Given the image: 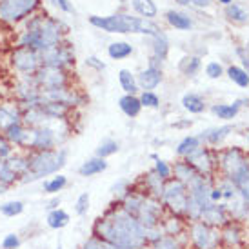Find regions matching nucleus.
Segmentation results:
<instances>
[{
    "label": "nucleus",
    "mask_w": 249,
    "mask_h": 249,
    "mask_svg": "<svg viewBox=\"0 0 249 249\" xmlns=\"http://www.w3.org/2000/svg\"><path fill=\"white\" fill-rule=\"evenodd\" d=\"M9 62H11V68L18 73V76H33L42 68L40 53L31 48H22V46H17L11 51Z\"/></svg>",
    "instance_id": "6e6552de"
},
{
    "label": "nucleus",
    "mask_w": 249,
    "mask_h": 249,
    "mask_svg": "<svg viewBox=\"0 0 249 249\" xmlns=\"http://www.w3.org/2000/svg\"><path fill=\"white\" fill-rule=\"evenodd\" d=\"M211 202H214V204H220L222 202V191L218 189L216 184H214V187L211 189Z\"/></svg>",
    "instance_id": "5fc2aeb1"
},
{
    "label": "nucleus",
    "mask_w": 249,
    "mask_h": 249,
    "mask_svg": "<svg viewBox=\"0 0 249 249\" xmlns=\"http://www.w3.org/2000/svg\"><path fill=\"white\" fill-rule=\"evenodd\" d=\"M162 82V70L160 68H151L147 66L145 70H142L137 75V84H139V89L142 91H153L157 89Z\"/></svg>",
    "instance_id": "6ab92c4d"
},
{
    "label": "nucleus",
    "mask_w": 249,
    "mask_h": 249,
    "mask_svg": "<svg viewBox=\"0 0 249 249\" xmlns=\"http://www.w3.org/2000/svg\"><path fill=\"white\" fill-rule=\"evenodd\" d=\"M153 171L159 175V177L162 180L173 178V167H171V164H169V162H166V160H162V159H157V160H155Z\"/></svg>",
    "instance_id": "c03bdc74"
},
{
    "label": "nucleus",
    "mask_w": 249,
    "mask_h": 249,
    "mask_svg": "<svg viewBox=\"0 0 249 249\" xmlns=\"http://www.w3.org/2000/svg\"><path fill=\"white\" fill-rule=\"evenodd\" d=\"M86 66H88V68H93V70H97V71L106 70V64L102 62L100 58H97V56H88V58H86Z\"/></svg>",
    "instance_id": "3c124183"
},
{
    "label": "nucleus",
    "mask_w": 249,
    "mask_h": 249,
    "mask_svg": "<svg viewBox=\"0 0 249 249\" xmlns=\"http://www.w3.org/2000/svg\"><path fill=\"white\" fill-rule=\"evenodd\" d=\"M248 155H249V153H248Z\"/></svg>",
    "instance_id": "0e129e2a"
},
{
    "label": "nucleus",
    "mask_w": 249,
    "mask_h": 249,
    "mask_svg": "<svg viewBox=\"0 0 249 249\" xmlns=\"http://www.w3.org/2000/svg\"><path fill=\"white\" fill-rule=\"evenodd\" d=\"M22 124V109L17 102L0 104V133H6L9 127Z\"/></svg>",
    "instance_id": "f3484780"
},
{
    "label": "nucleus",
    "mask_w": 249,
    "mask_h": 249,
    "mask_svg": "<svg viewBox=\"0 0 249 249\" xmlns=\"http://www.w3.org/2000/svg\"><path fill=\"white\" fill-rule=\"evenodd\" d=\"M26 209V204L22 200H7L0 204V214L6 216V218H15V216H20Z\"/></svg>",
    "instance_id": "c9c22d12"
},
{
    "label": "nucleus",
    "mask_w": 249,
    "mask_h": 249,
    "mask_svg": "<svg viewBox=\"0 0 249 249\" xmlns=\"http://www.w3.org/2000/svg\"><path fill=\"white\" fill-rule=\"evenodd\" d=\"M55 249H62V248H60V246H58V248H55Z\"/></svg>",
    "instance_id": "680f3d73"
},
{
    "label": "nucleus",
    "mask_w": 249,
    "mask_h": 249,
    "mask_svg": "<svg viewBox=\"0 0 249 249\" xmlns=\"http://www.w3.org/2000/svg\"><path fill=\"white\" fill-rule=\"evenodd\" d=\"M40 4V0H0V20L17 24L31 15Z\"/></svg>",
    "instance_id": "9d476101"
},
{
    "label": "nucleus",
    "mask_w": 249,
    "mask_h": 249,
    "mask_svg": "<svg viewBox=\"0 0 249 249\" xmlns=\"http://www.w3.org/2000/svg\"><path fill=\"white\" fill-rule=\"evenodd\" d=\"M236 55L240 56V60H242V68L248 71V75H249V55L246 53V49L238 48V49H236Z\"/></svg>",
    "instance_id": "603ef678"
},
{
    "label": "nucleus",
    "mask_w": 249,
    "mask_h": 249,
    "mask_svg": "<svg viewBox=\"0 0 249 249\" xmlns=\"http://www.w3.org/2000/svg\"><path fill=\"white\" fill-rule=\"evenodd\" d=\"M20 180H18V177H15L13 173H11V169L7 167L6 160H0V184H4V186H7L9 189L15 186V184H18Z\"/></svg>",
    "instance_id": "37998d69"
},
{
    "label": "nucleus",
    "mask_w": 249,
    "mask_h": 249,
    "mask_svg": "<svg viewBox=\"0 0 249 249\" xmlns=\"http://www.w3.org/2000/svg\"><path fill=\"white\" fill-rule=\"evenodd\" d=\"M149 159H151V160H157V159H160V157H159V155H155V153H151V155H149Z\"/></svg>",
    "instance_id": "bf43d9fd"
},
{
    "label": "nucleus",
    "mask_w": 249,
    "mask_h": 249,
    "mask_svg": "<svg viewBox=\"0 0 249 249\" xmlns=\"http://www.w3.org/2000/svg\"><path fill=\"white\" fill-rule=\"evenodd\" d=\"M187 248L191 249H220V229L211 228L204 222H187Z\"/></svg>",
    "instance_id": "423d86ee"
},
{
    "label": "nucleus",
    "mask_w": 249,
    "mask_h": 249,
    "mask_svg": "<svg viewBox=\"0 0 249 249\" xmlns=\"http://www.w3.org/2000/svg\"><path fill=\"white\" fill-rule=\"evenodd\" d=\"M91 26L107 31V33H144V35H159L162 29L145 20V18H137L129 15H111V17H89Z\"/></svg>",
    "instance_id": "20e7f679"
},
{
    "label": "nucleus",
    "mask_w": 249,
    "mask_h": 249,
    "mask_svg": "<svg viewBox=\"0 0 249 249\" xmlns=\"http://www.w3.org/2000/svg\"><path fill=\"white\" fill-rule=\"evenodd\" d=\"M182 107L193 115H200L206 111V100L198 93H186L182 97Z\"/></svg>",
    "instance_id": "7c9ffc66"
},
{
    "label": "nucleus",
    "mask_w": 249,
    "mask_h": 249,
    "mask_svg": "<svg viewBox=\"0 0 249 249\" xmlns=\"http://www.w3.org/2000/svg\"><path fill=\"white\" fill-rule=\"evenodd\" d=\"M231 133H233V125H220V127H211V129L202 131L198 135V139L202 140V144L214 149L216 145H220L224 140L228 139Z\"/></svg>",
    "instance_id": "aec40b11"
},
{
    "label": "nucleus",
    "mask_w": 249,
    "mask_h": 249,
    "mask_svg": "<svg viewBox=\"0 0 249 249\" xmlns=\"http://www.w3.org/2000/svg\"><path fill=\"white\" fill-rule=\"evenodd\" d=\"M249 169V155L238 145L226 147L218 153V175L228 180H235L238 175Z\"/></svg>",
    "instance_id": "39448f33"
},
{
    "label": "nucleus",
    "mask_w": 249,
    "mask_h": 249,
    "mask_svg": "<svg viewBox=\"0 0 249 249\" xmlns=\"http://www.w3.org/2000/svg\"><path fill=\"white\" fill-rule=\"evenodd\" d=\"M200 222L208 224V226H211V228L220 229V228H224L226 224H229V222H231V216H229V213H228V209H226V204H224V202H220V204H214V202H211V204H208L206 208L202 209Z\"/></svg>",
    "instance_id": "4468645a"
},
{
    "label": "nucleus",
    "mask_w": 249,
    "mask_h": 249,
    "mask_svg": "<svg viewBox=\"0 0 249 249\" xmlns=\"http://www.w3.org/2000/svg\"><path fill=\"white\" fill-rule=\"evenodd\" d=\"M244 102H248V100H235L233 104H213L211 106V113H213L214 117L220 118V120L228 122V120H233L238 115V111L244 106Z\"/></svg>",
    "instance_id": "b1692460"
},
{
    "label": "nucleus",
    "mask_w": 249,
    "mask_h": 249,
    "mask_svg": "<svg viewBox=\"0 0 249 249\" xmlns=\"http://www.w3.org/2000/svg\"><path fill=\"white\" fill-rule=\"evenodd\" d=\"M64 33H66V26L60 20L49 18V17H33L28 22L26 31L18 36L17 46L31 48L38 53H44L64 42Z\"/></svg>",
    "instance_id": "f03ea898"
},
{
    "label": "nucleus",
    "mask_w": 249,
    "mask_h": 249,
    "mask_svg": "<svg viewBox=\"0 0 249 249\" xmlns=\"http://www.w3.org/2000/svg\"><path fill=\"white\" fill-rule=\"evenodd\" d=\"M71 222V214L62 208H56V209H51L48 211L46 214V224H48L49 229H64L68 224Z\"/></svg>",
    "instance_id": "393cba45"
},
{
    "label": "nucleus",
    "mask_w": 249,
    "mask_h": 249,
    "mask_svg": "<svg viewBox=\"0 0 249 249\" xmlns=\"http://www.w3.org/2000/svg\"><path fill=\"white\" fill-rule=\"evenodd\" d=\"M89 204H91V195L88 193V191L80 193L78 196H76L75 204H73V211H75V214H78V216H86L88 211H89Z\"/></svg>",
    "instance_id": "a19ab883"
},
{
    "label": "nucleus",
    "mask_w": 249,
    "mask_h": 249,
    "mask_svg": "<svg viewBox=\"0 0 249 249\" xmlns=\"http://www.w3.org/2000/svg\"><path fill=\"white\" fill-rule=\"evenodd\" d=\"M248 140H249V135H248Z\"/></svg>",
    "instance_id": "e2e57ef3"
},
{
    "label": "nucleus",
    "mask_w": 249,
    "mask_h": 249,
    "mask_svg": "<svg viewBox=\"0 0 249 249\" xmlns=\"http://www.w3.org/2000/svg\"><path fill=\"white\" fill-rule=\"evenodd\" d=\"M226 17H228L229 20L238 22V24H242V22H248V18H249L248 11H246L244 7L236 6V4H229V6L226 7Z\"/></svg>",
    "instance_id": "79ce46f5"
},
{
    "label": "nucleus",
    "mask_w": 249,
    "mask_h": 249,
    "mask_svg": "<svg viewBox=\"0 0 249 249\" xmlns=\"http://www.w3.org/2000/svg\"><path fill=\"white\" fill-rule=\"evenodd\" d=\"M226 73H228L229 80L236 84L238 88H249V75L244 68H240V66H229Z\"/></svg>",
    "instance_id": "4c0bfd02"
},
{
    "label": "nucleus",
    "mask_w": 249,
    "mask_h": 249,
    "mask_svg": "<svg viewBox=\"0 0 249 249\" xmlns=\"http://www.w3.org/2000/svg\"><path fill=\"white\" fill-rule=\"evenodd\" d=\"M7 167L11 169V173L15 177H18V180L28 173V155L24 151H15L9 159L6 160Z\"/></svg>",
    "instance_id": "a878e982"
},
{
    "label": "nucleus",
    "mask_w": 249,
    "mask_h": 249,
    "mask_svg": "<svg viewBox=\"0 0 249 249\" xmlns=\"http://www.w3.org/2000/svg\"><path fill=\"white\" fill-rule=\"evenodd\" d=\"M91 235L109 242L117 249H147L144 228L118 204L109 206L93 222Z\"/></svg>",
    "instance_id": "f257e3e1"
},
{
    "label": "nucleus",
    "mask_w": 249,
    "mask_h": 249,
    "mask_svg": "<svg viewBox=\"0 0 249 249\" xmlns=\"http://www.w3.org/2000/svg\"><path fill=\"white\" fill-rule=\"evenodd\" d=\"M164 216H166V209L162 206V202L159 198H153V196H145L135 218L140 222V226L144 229H149L159 228Z\"/></svg>",
    "instance_id": "ddd939ff"
},
{
    "label": "nucleus",
    "mask_w": 249,
    "mask_h": 249,
    "mask_svg": "<svg viewBox=\"0 0 249 249\" xmlns=\"http://www.w3.org/2000/svg\"><path fill=\"white\" fill-rule=\"evenodd\" d=\"M28 173L20 178V184H31L36 180H46L60 173L70 159L68 147H56L46 151H28Z\"/></svg>",
    "instance_id": "7ed1b4c3"
},
{
    "label": "nucleus",
    "mask_w": 249,
    "mask_h": 249,
    "mask_svg": "<svg viewBox=\"0 0 249 249\" xmlns=\"http://www.w3.org/2000/svg\"><path fill=\"white\" fill-rule=\"evenodd\" d=\"M206 75H208L209 78H213V80L220 78V76L224 75V68H222V64L220 62H209L208 66H206Z\"/></svg>",
    "instance_id": "8fccbe9b"
},
{
    "label": "nucleus",
    "mask_w": 249,
    "mask_h": 249,
    "mask_svg": "<svg viewBox=\"0 0 249 249\" xmlns=\"http://www.w3.org/2000/svg\"><path fill=\"white\" fill-rule=\"evenodd\" d=\"M58 206H60V196H58V195H55V196H53V198H51V200H49L44 208L48 209V211H51V209H56Z\"/></svg>",
    "instance_id": "6e6d98bb"
},
{
    "label": "nucleus",
    "mask_w": 249,
    "mask_h": 249,
    "mask_svg": "<svg viewBox=\"0 0 249 249\" xmlns=\"http://www.w3.org/2000/svg\"><path fill=\"white\" fill-rule=\"evenodd\" d=\"M17 151L13 145L9 144V140L0 133V160H7L13 153Z\"/></svg>",
    "instance_id": "09e8293b"
},
{
    "label": "nucleus",
    "mask_w": 249,
    "mask_h": 249,
    "mask_svg": "<svg viewBox=\"0 0 249 249\" xmlns=\"http://www.w3.org/2000/svg\"><path fill=\"white\" fill-rule=\"evenodd\" d=\"M139 98L142 107H151V109H159L160 107V97L155 91H142Z\"/></svg>",
    "instance_id": "49530a36"
},
{
    "label": "nucleus",
    "mask_w": 249,
    "mask_h": 249,
    "mask_svg": "<svg viewBox=\"0 0 249 249\" xmlns=\"http://www.w3.org/2000/svg\"><path fill=\"white\" fill-rule=\"evenodd\" d=\"M167 53H169V42H167V36L160 31L159 35L153 36V58H157L160 62H164L167 58Z\"/></svg>",
    "instance_id": "473e14b6"
},
{
    "label": "nucleus",
    "mask_w": 249,
    "mask_h": 249,
    "mask_svg": "<svg viewBox=\"0 0 249 249\" xmlns=\"http://www.w3.org/2000/svg\"><path fill=\"white\" fill-rule=\"evenodd\" d=\"M200 68H202V62L198 56H184L178 62L180 73L184 76H187V78H191V76L196 75V73L200 71Z\"/></svg>",
    "instance_id": "72a5a7b5"
},
{
    "label": "nucleus",
    "mask_w": 249,
    "mask_h": 249,
    "mask_svg": "<svg viewBox=\"0 0 249 249\" xmlns=\"http://www.w3.org/2000/svg\"><path fill=\"white\" fill-rule=\"evenodd\" d=\"M218 2H222V4H226V6H229V4H231V0H218Z\"/></svg>",
    "instance_id": "052dcab7"
},
{
    "label": "nucleus",
    "mask_w": 249,
    "mask_h": 249,
    "mask_svg": "<svg viewBox=\"0 0 249 249\" xmlns=\"http://www.w3.org/2000/svg\"><path fill=\"white\" fill-rule=\"evenodd\" d=\"M166 18L167 22L177 29H182V31H187V29L193 28V22L191 18L184 13H178V11H167L166 13Z\"/></svg>",
    "instance_id": "e433bc0d"
},
{
    "label": "nucleus",
    "mask_w": 249,
    "mask_h": 249,
    "mask_svg": "<svg viewBox=\"0 0 249 249\" xmlns=\"http://www.w3.org/2000/svg\"><path fill=\"white\" fill-rule=\"evenodd\" d=\"M118 149H120V144H118L117 140L113 139H104L100 144H98L97 151H95V157H100V159H109L113 155H117Z\"/></svg>",
    "instance_id": "58836bf2"
},
{
    "label": "nucleus",
    "mask_w": 249,
    "mask_h": 249,
    "mask_svg": "<svg viewBox=\"0 0 249 249\" xmlns=\"http://www.w3.org/2000/svg\"><path fill=\"white\" fill-rule=\"evenodd\" d=\"M68 186V177L62 173H56L53 177H49V178L44 180V184H42V191L46 195H51V196H55L58 195L60 191H64Z\"/></svg>",
    "instance_id": "c85d7f7f"
},
{
    "label": "nucleus",
    "mask_w": 249,
    "mask_h": 249,
    "mask_svg": "<svg viewBox=\"0 0 249 249\" xmlns=\"http://www.w3.org/2000/svg\"><path fill=\"white\" fill-rule=\"evenodd\" d=\"M191 4H195V6L198 7H208L211 4V0H191Z\"/></svg>",
    "instance_id": "4d7b16f0"
},
{
    "label": "nucleus",
    "mask_w": 249,
    "mask_h": 249,
    "mask_svg": "<svg viewBox=\"0 0 249 249\" xmlns=\"http://www.w3.org/2000/svg\"><path fill=\"white\" fill-rule=\"evenodd\" d=\"M184 160H187L198 175L214 177V178L218 177V151L213 149V147L200 145L191 155H187Z\"/></svg>",
    "instance_id": "1a4fd4ad"
},
{
    "label": "nucleus",
    "mask_w": 249,
    "mask_h": 249,
    "mask_svg": "<svg viewBox=\"0 0 249 249\" xmlns=\"http://www.w3.org/2000/svg\"><path fill=\"white\" fill-rule=\"evenodd\" d=\"M33 80H35L40 91L60 89V88L71 86V73L66 70H58V68L42 66L40 70L33 75Z\"/></svg>",
    "instance_id": "9b49d317"
},
{
    "label": "nucleus",
    "mask_w": 249,
    "mask_h": 249,
    "mask_svg": "<svg viewBox=\"0 0 249 249\" xmlns=\"http://www.w3.org/2000/svg\"><path fill=\"white\" fill-rule=\"evenodd\" d=\"M55 6H58L62 11H66V13H71L73 11V7H71V4L68 2V0H51Z\"/></svg>",
    "instance_id": "864d4df0"
},
{
    "label": "nucleus",
    "mask_w": 249,
    "mask_h": 249,
    "mask_svg": "<svg viewBox=\"0 0 249 249\" xmlns=\"http://www.w3.org/2000/svg\"><path fill=\"white\" fill-rule=\"evenodd\" d=\"M171 167H173V178L180 180V182H184V184L191 182V180L198 175L193 169V166H191V164H189L187 160H184V159H178L175 164H171Z\"/></svg>",
    "instance_id": "cd10ccee"
},
{
    "label": "nucleus",
    "mask_w": 249,
    "mask_h": 249,
    "mask_svg": "<svg viewBox=\"0 0 249 249\" xmlns=\"http://www.w3.org/2000/svg\"><path fill=\"white\" fill-rule=\"evenodd\" d=\"M118 84H120V88L125 91V95H137V91H139L137 75L131 73L129 70L118 71Z\"/></svg>",
    "instance_id": "2f4dec72"
},
{
    "label": "nucleus",
    "mask_w": 249,
    "mask_h": 249,
    "mask_svg": "<svg viewBox=\"0 0 249 249\" xmlns=\"http://www.w3.org/2000/svg\"><path fill=\"white\" fill-rule=\"evenodd\" d=\"M133 7L139 15H142L145 20L157 17V6L153 0H133Z\"/></svg>",
    "instance_id": "ea45409f"
},
{
    "label": "nucleus",
    "mask_w": 249,
    "mask_h": 249,
    "mask_svg": "<svg viewBox=\"0 0 249 249\" xmlns=\"http://www.w3.org/2000/svg\"><path fill=\"white\" fill-rule=\"evenodd\" d=\"M133 53V46L127 42H113L107 48V55L113 60H124Z\"/></svg>",
    "instance_id": "f704fd0d"
},
{
    "label": "nucleus",
    "mask_w": 249,
    "mask_h": 249,
    "mask_svg": "<svg viewBox=\"0 0 249 249\" xmlns=\"http://www.w3.org/2000/svg\"><path fill=\"white\" fill-rule=\"evenodd\" d=\"M164 184H166V180L160 178L153 169H149L147 173H144L137 182H135V186L139 187L140 191H144L147 196L159 198V200H160V196H162V193H164Z\"/></svg>",
    "instance_id": "2eb2a0df"
},
{
    "label": "nucleus",
    "mask_w": 249,
    "mask_h": 249,
    "mask_svg": "<svg viewBox=\"0 0 249 249\" xmlns=\"http://www.w3.org/2000/svg\"><path fill=\"white\" fill-rule=\"evenodd\" d=\"M20 246H22V238L18 233H7L0 240V248L2 249H20Z\"/></svg>",
    "instance_id": "de8ad7c7"
},
{
    "label": "nucleus",
    "mask_w": 249,
    "mask_h": 249,
    "mask_svg": "<svg viewBox=\"0 0 249 249\" xmlns=\"http://www.w3.org/2000/svg\"><path fill=\"white\" fill-rule=\"evenodd\" d=\"M246 240V233H244L242 224H236V222H229L224 228H220V244L222 248H240Z\"/></svg>",
    "instance_id": "dca6fc26"
},
{
    "label": "nucleus",
    "mask_w": 249,
    "mask_h": 249,
    "mask_svg": "<svg viewBox=\"0 0 249 249\" xmlns=\"http://www.w3.org/2000/svg\"><path fill=\"white\" fill-rule=\"evenodd\" d=\"M147 249H187V236H160L157 240L147 244Z\"/></svg>",
    "instance_id": "4be33fe9"
},
{
    "label": "nucleus",
    "mask_w": 249,
    "mask_h": 249,
    "mask_svg": "<svg viewBox=\"0 0 249 249\" xmlns=\"http://www.w3.org/2000/svg\"><path fill=\"white\" fill-rule=\"evenodd\" d=\"M187 198H189V193H187V187L184 182H180L177 178L166 180L164 193L160 196V202L166 209V213L184 216L187 208Z\"/></svg>",
    "instance_id": "0eeeda50"
},
{
    "label": "nucleus",
    "mask_w": 249,
    "mask_h": 249,
    "mask_svg": "<svg viewBox=\"0 0 249 249\" xmlns=\"http://www.w3.org/2000/svg\"><path fill=\"white\" fill-rule=\"evenodd\" d=\"M118 107H120V111L124 113L125 117L129 118L139 117L140 111H142V104H140V98L137 95H124V97H120Z\"/></svg>",
    "instance_id": "bb28decb"
},
{
    "label": "nucleus",
    "mask_w": 249,
    "mask_h": 249,
    "mask_svg": "<svg viewBox=\"0 0 249 249\" xmlns=\"http://www.w3.org/2000/svg\"><path fill=\"white\" fill-rule=\"evenodd\" d=\"M160 228H162V233L167 236H182L186 235L187 231V220L184 216H178V214H169L166 213V216L160 222Z\"/></svg>",
    "instance_id": "a211bd4d"
},
{
    "label": "nucleus",
    "mask_w": 249,
    "mask_h": 249,
    "mask_svg": "<svg viewBox=\"0 0 249 249\" xmlns=\"http://www.w3.org/2000/svg\"><path fill=\"white\" fill-rule=\"evenodd\" d=\"M40 58H42V66L71 71V68L75 66V49H73V46H71L70 42H60L55 48L40 53Z\"/></svg>",
    "instance_id": "f8f14e48"
},
{
    "label": "nucleus",
    "mask_w": 249,
    "mask_h": 249,
    "mask_svg": "<svg viewBox=\"0 0 249 249\" xmlns=\"http://www.w3.org/2000/svg\"><path fill=\"white\" fill-rule=\"evenodd\" d=\"M202 145V140L198 139V135H187L184 139L180 140L177 147H175V153L178 159H186L187 155H191L195 149H198Z\"/></svg>",
    "instance_id": "c756f323"
},
{
    "label": "nucleus",
    "mask_w": 249,
    "mask_h": 249,
    "mask_svg": "<svg viewBox=\"0 0 249 249\" xmlns=\"http://www.w3.org/2000/svg\"><path fill=\"white\" fill-rule=\"evenodd\" d=\"M135 187V182H131L129 178H117L109 187L111 198H113V204H122L127 195L133 191Z\"/></svg>",
    "instance_id": "5701e85b"
},
{
    "label": "nucleus",
    "mask_w": 249,
    "mask_h": 249,
    "mask_svg": "<svg viewBox=\"0 0 249 249\" xmlns=\"http://www.w3.org/2000/svg\"><path fill=\"white\" fill-rule=\"evenodd\" d=\"M107 160L106 159H100V157H91L88 159L86 162H82V166L78 167V175L80 177H86V178H89V177H97V175L104 173L106 169H107Z\"/></svg>",
    "instance_id": "412c9836"
},
{
    "label": "nucleus",
    "mask_w": 249,
    "mask_h": 249,
    "mask_svg": "<svg viewBox=\"0 0 249 249\" xmlns=\"http://www.w3.org/2000/svg\"><path fill=\"white\" fill-rule=\"evenodd\" d=\"M175 2H178L180 6H189L191 4V0H175Z\"/></svg>",
    "instance_id": "13d9d810"
},
{
    "label": "nucleus",
    "mask_w": 249,
    "mask_h": 249,
    "mask_svg": "<svg viewBox=\"0 0 249 249\" xmlns=\"http://www.w3.org/2000/svg\"><path fill=\"white\" fill-rule=\"evenodd\" d=\"M80 249H117L115 246H111L109 242H106L102 238H98V236H93L89 235L86 240L82 242Z\"/></svg>",
    "instance_id": "a18cd8bd"
}]
</instances>
